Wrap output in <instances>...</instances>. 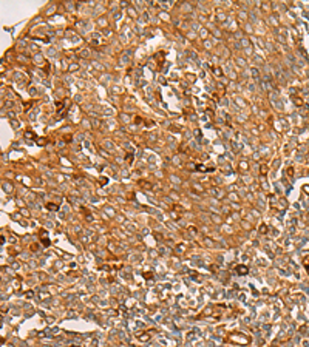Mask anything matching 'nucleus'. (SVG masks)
I'll use <instances>...</instances> for the list:
<instances>
[{
    "instance_id": "obj_1",
    "label": "nucleus",
    "mask_w": 309,
    "mask_h": 347,
    "mask_svg": "<svg viewBox=\"0 0 309 347\" xmlns=\"http://www.w3.org/2000/svg\"><path fill=\"white\" fill-rule=\"evenodd\" d=\"M303 266H305L306 272L309 273V255H308V256H305V259H303Z\"/></svg>"
},
{
    "instance_id": "obj_2",
    "label": "nucleus",
    "mask_w": 309,
    "mask_h": 347,
    "mask_svg": "<svg viewBox=\"0 0 309 347\" xmlns=\"http://www.w3.org/2000/svg\"><path fill=\"white\" fill-rule=\"evenodd\" d=\"M236 272L240 273V275H246V273H247V267H244V266L241 267V266H240V267H236Z\"/></svg>"
}]
</instances>
